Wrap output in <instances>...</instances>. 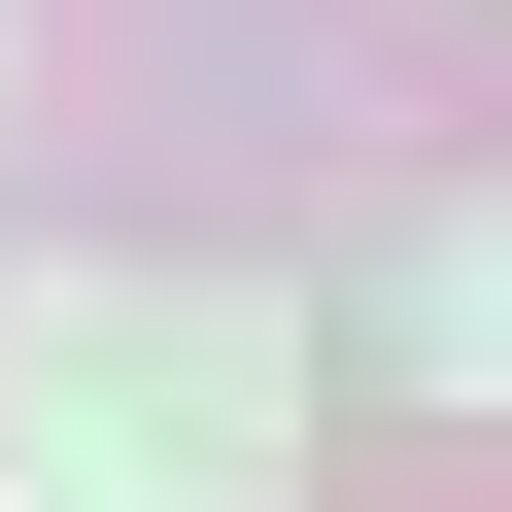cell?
<instances>
[{"label": "cell", "mask_w": 512, "mask_h": 512, "mask_svg": "<svg viewBox=\"0 0 512 512\" xmlns=\"http://www.w3.org/2000/svg\"><path fill=\"white\" fill-rule=\"evenodd\" d=\"M410 376H444V410L512 376V239H444V274H410Z\"/></svg>", "instance_id": "6da1fadb"}]
</instances>
